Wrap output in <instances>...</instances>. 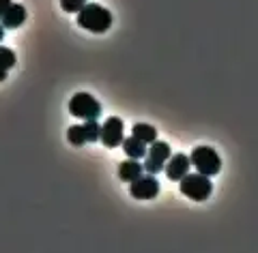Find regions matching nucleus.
<instances>
[{
    "label": "nucleus",
    "mask_w": 258,
    "mask_h": 253,
    "mask_svg": "<svg viewBox=\"0 0 258 253\" xmlns=\"http://www.w3.org/2000/svg\"><path fill=\"white\" fill-rule=\"evenodd\" d=\"M78 26H82L84 30H91L95 35H101V32H108L112 26V13L106 9V7L91 3L84 5L78 13Z\"/></svg>",
    "instance_id": "nucleus-1"
},
{
    "label": "nucleus",
    "mask_w": 258,
    "mask_h": 253,
    "mask_svg": "<svg viewBox=\"0 0 258 253\" xmlns=\"http://www.w3.org/2000/svg\"><path fill=\"white\" fill-rule=\"evenodd\" d=\"M179 183H181V193L194 202H205V200H209V195L213 193L211 178L200 174V172H196V174L187 172Z\"/></svg>",
    "instance_id": "nucleus-2"
},
{
    "label": "nucleus",
    "mask_w": 258,
    "mask_h": 253,
    "mask_svg": "<svg viewBox=\"0 0 258 253\" xmlns=\"http://www.w3.org/2000/svg\"><path fill=\"white\" fill-rule=\"evenodd\" d=\"M191 165L196 167V172L205 176H217L222 170V159L213 148L209 146H196L191 152Z\"/></svg>",
    "instance_id": "nucleus-3"
},
{
    "label": "nucleus",
    "mask_w": 258,
    "mask_h": 253,
    "mask_svg": "<svg viewBox=\"0 0 258 253\" xmlns=\"http://www.w3.org/2000/svg\"><path fill=\"white\" fill-rule=\"evenodd\" d=\"M69 112L76 118L82 120H91V118H99L101 116V103L88 93H76L69 101Z\"/></svg>",
    "instance_id": "nucleus-4"
},
{
    "label": "nucleus",
    "mask_w": 258,
    "mask_h": 253,
    "mask_svg": "<svg viewBox=\"0 0 258 253\" xmlns=\"http://www.w3.org/2000/svg\"><path fill=\"white\" fill-rule=\"evenodd\" d=\"M172 157V150H170V144L168 142H153L151 148L147 152V159H144V172L149 174H157L166 167L168 159Z\"/></svg>",
    "instance_id": "nucleus-5"
},
{
    "label": "nucleus",
    "mask_w": 258,
    "mask_h": 253,
    "mask_svg": "<svg viewBox=\"0 0 258 253\" xmlns=\"http://www.w3.org/2000/svg\"><path fill=\"white\" fill-rule=\"evenodd\" d=\"M99 140L106 148H118L125 140V125L118 116H110L106 122L101 125V133Z\"/></svg>",
    "instance_id": "nucleus-6"
},
{
    "label": "nucleus",
    "mask_w": 258,
    "mask_h": 253,
    "mask_svg": "<svg viewBox=\"0 0 258 253\" xmlns=\"http://www.w3.org/2000/svg\"><path fill=\"white\" fill-rule=\"evenodd\" d=\"M129 193L136 200H155L159 193V183H157V178L142 174L140 178L129 183Z\"/></svg>",
    "instance_id": "nucleus-7"
},
{
    "label": "nucleus",
    "mask_w": 258,
    "mask_h": 253,
    "mask_svg": "<svg viewBox=\"0 0 258 253\" xmlns=\"http://www.w3.org/2000/svg\"><path fill=\"white\" fill-rule=\"evenodd\" d=\"M189 165H191V159L187 157V154H183V152L172 154V157L168 159V163H166V174H168L170 181L179 183L181 178L189 172Z\"/></svg>",
    "instance_id": "nucleus-8"
},
{
    "label": "nucleus",
    "mask_w": 258,
    "mask_h": 253,
    "mask_svg": "<svg viewBox=\"0 0 258 253\" xmlns=\"http://www.w3.org/2000/svg\"><path fill=\"white\" fill-rule=\"evenodd\" d=\"M0 22H3V28L5 30H15L20 28L24 22H26V7L24 5H13L5 11V15L0 18Z\"/></svg>",
    "instance_id": "nucleus-9"
},
{
    "label": "nucleus",
    "mask_w": 258,
    "mask_h": 253,
    "mask_svg": "<svg viewBox=\"0 0 258 253\" xmlns=\"http://www.w3.org/2000/svg\"><path fill=\"white\" fill-rule=\"evenodd\" d=\"M142 174H144V165L138 163L136 159H127L118 165V178L123 183H132V181H136V178H140Z\"/></svg>",
    "instance_id": "nucleus-10"
},
{
    "label": "nucleus",
    "mask_w": 258,
    "mask_h": 253,
    "mask_svg": "<svg viewBox=\"0 0 258 253\" xmlns=\"http://www.w3.org/2000/svg\"><path fill=\"white\" fill-rule=\"evenodd\" d=\"M120 146H123V150H125V154L129 159H144V157H147V144L140 142L138 137H134V135L125 137Z\"/></svg>",
    "instance_id": "nucleus-11"
},
{
    "label": "nucleus",
    "mask_w": 258,
    "mask_h": 253,
    "mask_svg": "<svg viewBox=\"0 0 258 253\" xmlns=\"http://www.w3.org/2000/svg\"><path fill=\"white\" fill-rule=\"evenodd\" d=\"M132 135L138 137V140L144 142L147 146H151L153 142L157 140V129L147 125V122H138V125H134V129H132Z\"/></svg>",
    "instance_id": "nucleus-12"
},
{
    "label": "nucleus",
    "mask_w": 258,
    "mask_h": 253,
    "mask_svg": "<svg viewBox=\"0 0 258 253\" xmlns=\"http://www.w3.org/2000/svg\"><path fill=\"white\" fill-rule=\"evenodd\" d=\"M13 64H15V54L9 50V47L0 45V81H5L7 73H9V69Z\"/></svg>",
    "instance_id": "nucleus-13"
},
{
    "label": "nucleus",
    "mask_w": 258,
    "mask_h": 253,
    "mask_svg": "<svg viewBox=\"0 0 258 253\" xmlns=\"http://www.w3.org/2000/svg\"><path fill=\"white\" fill-rule=\"evenodd\" d=\"M67 140L74 146H84L86 144V133H84V125H74L67 129Z\"/></svg>",
    "instance_id": "nucleus-14"
},
{
    "label": "nucleus",
    "mask_w": 258,
    "mask_h": 253,
    "mask_svg": "<svg viewBox=\"0 0 258 253\" xmlns=\"http://www.w3.org/2000/svg\"><path fill=\"white\" fill-rule=\"evenodd\" d=\"M84 133H86V144H88V142H97V140H99L101 125L97 122V118L84 120Z\"/></svg>",
    "instance_id": "nucleus-15"
},
{
    "label": "nucleus",
    "mask_w": 258,
    "mask_h": 253,
    "mask_svg": "<svg viewBox=\"0 0 258 253\" xmlns=\"http://www.w3.org/2000/svg\"><path fill=\"white\" fill-rule=\"evenodd\" d=\"M86 3L88 0H60V7H62V11H67V13H78Z\"/></svg>",
    "instance_id": "nucleus-16"
},
{
    "label": "nucleus",
    "mask_w": 258,
    "mask_h": 253,
    "mask_svg": "<svg viewBox=\"0 0 258 253\" xmlns=\"http://www.w3.org/2000/svg\"><path fill=\"white\" fill-rule=\"evenodd\" d=\"M11 7V0H0V18L5 15V11Z\"/></svg>",
    "instance_id": "nucleus-17"
},
{
    "label": "nucleus",
    "mask_w": 258,
    "mask_h": 253,
    "mask_svg": "<svg viewBox=\"0 0 258 253\" xmlns=\"http://www.w3.org/2000/svg\"><path fill=\"white\" fill-rule=\"evenodd\" d=\"M3 37H5V28H3V24H0V41H3Z\"/></svg>",
    "instance_id": "nucleus-18"
}]
</instances>
